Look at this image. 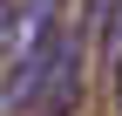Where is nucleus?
<instances>
[{
  "label": "nucleus",
  "instance_id": "nucleus-1",
  "mask_svg": "<svg viewBox=\"0 0 122 116\" xmlns=\"http://www.w3.org/2000/svg\"><path fill=\"white\" fill-rule=\"evenodd\" d=\"M54 41H61V0H27L20 7V41H14V62H7V82H0V116L41 103Z\"/></svg>",
  "mask_w": 122,
  "mask_h": 116
},
{
  "label": "nucleus",
  "instance_id": "nucleus-2",
  "mask_svg": "<svg viewBox=\"0 0 122 116\" xmlns=\"http://www.w3.org/2000/svg\"><path fill=\"white\" fill-rule=\"evenodd\" d=\"M102 48L122 55V0H109V21H102Z\"/></svg>",
  "mask_w": 122,
  "mask_h": 116
},
{
  "label": "nucleus",
  "instance_id": "nucleus-3",
  "mask_svg": "<svg viewBox=\"0 0 122 116\" xmlns=\"http://www.w3.org/2000/svg\"><path fill=\"white\" fill-rule=\"evenodd\" d=\"M88 21H95V27L109 21V0H88Z\"/></svg>",
  "mask_w": 122,
  "mask_h": 116
},
{
  "label": "nucleus",
  "instance_id": "nucleus-4",
  "mask_svg": "<svg viewBox=\"0 0 122 116\" xmlns=\"http://www.w3.org/2000/svg\"><path fill=\"white\" fill-rule=\"evenodd\" d=\"M115 109H122V55H115Z\"/></svg>",
  "mask_w": 122,
  "mask_h": 116
}]
</instances>
